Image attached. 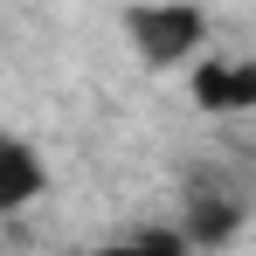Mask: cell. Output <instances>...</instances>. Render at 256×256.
<instances>
[{
  "label": "cell",
  "mask_w": 256,
  "mask_h": 256,
  "mask_svg": "<svg viewBox=\"0 0 256 256\" xmlns=\"http://www.w3.org/2000/svg\"><path fill=\"white\" fill-rule=\"evenodd\" d=\"M97 256H201V250H194L180 228H173V236L166 228H146V236H125V242H104Z\"/></svg>",
  "instance_id": "5"
},
{
  "label": "cell",
  "mask_w": 256,
  "mask_h": 256,
  "mask_svg": "<svg viewBox=\"0 0 256 256\" xmlns=\"http://www.w3.org/2000/svg\"><path fill=\"white\" fill-rule=\"evenodd\" d=\"M194 111L201 118H250L256 111V56H201L194 62Z\"/></svg>",
  "instance_id": "2"
},
{
  "label": "cell",
  "mask_w": 256,
  "mask_h": 256,
  "mask_svg": "<svg viewBox=\"0 0 256 256\" xmlns=\"http://www.w3.org/2000/svg\"><path fill=\"white\" fill-rule=\"evenodd\" d=\"M118 28H125L132 56L146 70H187L208 48V7H194V0H132L118 14Z\"/></svg>",
  "instance_id": "1"
},
{
  "label": "cell",
  "mask_w": 256,
  "mask_h": 256,
  "mask_svg": "<svg viewBox=\"0 0 256 256\" xmlns=\"http://www.w3.org/2000/svg\"><path fill=\"white\" fill-rule=\"evenodd\" d=\"M48 187V166L28 138H0V214H28Z\"/></svg>",
  "instance_id": "4"
},
{
  "label": "cell",
  "mask_w": 256,
  "mask_h": 256,
  "mask_svg": "<svg viewBox=\"0 0 256 256\" xmlns=\"http://www.w3.org/2000/svg\"><path fill=\"white\" fill-rule=\"evenodd\" d=\"M242 222H250L242 194L214 180V187H194V194H187V208H180V236H187L201 256H214V250H228V242L242 236Z\"/></svg>",
  "instance_id": "3"
}]
</instances>
